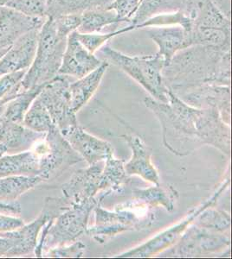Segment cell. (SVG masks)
I'll return each mask as SVG.
<instances>
[{"label": "cell", "mask_w": 232, "mask_h": 259, "mask_svg": "<svg viewBox=\"0 0 232 259\" xmlns=\"http://www.w3.org/2000/svg\"><path fill=\"white\" fill-rule=\"evenodd\" d=\"M46 19V17L25 15L7 7L0 8V51L6 52L22 35L40 30Z\"/></svg>", "instance_id": "obj_16"}, {"label": "cell", "mask_w": 232, "mask_h": 259, "mask_svg": "<svg viewBox=\"0 0 232 259\" xmlns=\"http://www.w3.org/2000/svg\"><path fill=\"white\" fill-rule=\"evenodd\" d=\"M76 31L71 33L67 38L58 74L80 79L99 68L103 61L99 59L94 53L88 51L80 42L76 35Z\"/></svg>", "instance_id": "obj_13"}, {"label": "cell", "mask_w": 232, "mask_h": 259, "mask_svg": "<svg viewBox=\"0 0 232 259\" xmlns=\"http://www.w3.org/2000/svg\"><path fill=\"white\" fill-rule=\"evenodd\" d=\"M6 53V52H5V51H0V59L3 57L4 55Z\"/></svg>", "instance_id": "obj_46"}, {"label": "cell", "mask_w": 232, "mask_h": 259, "mask_svg": "<svg viewBox=\"0 0 232 259\" xmlns=\"http://www.w3.org/2000/svg\"><path fill=\"white\" fill-rule=\"evenodd\" d=\"M121 137L126 141L132 151V156L129 161L124 163V168L127 176H137L154 185L160 184L159 172L152 162L153 152L150 148L137 136L121 135Z\"/></svg>", "instance_id": "obj_18"}, {"label": "cell", "mask_w": 232, "mask_h": 259, "mask_svg": "<svg viewBox=\"0 0 232 259\" xmlns=\"http://www.w3.org/2000/svg\"><path fill=\"white\" fill-rule=\"evenodd\" d=\"M177 96L194 107L218 110L223 121L230 123V85H198Z\"/></svg>", "instance_id": "obj_12"}, {"label": "cell", "mask_w": 232, "mask_h": 259, "mask_svg": "<svg viewBox=\"0 0 232 259\" xmlns=\"http://www.w3.org/2000/svg\"><path fill=\"white\" fill-rule=\"evenodd\" d=\"M21 212H22V206L18 201H14L11 203L0 202V213L16 216V215L20 214Z\"/></svg>", "instance_id": "obj_41"}, {"label": "cell", "mask_w": 232, "mask_h": 259, "mask_svg": "<svg viewBox=\"0 0 232 259\" xmlns=\"http://www.w3.org/2000/svg\"><path fill=\"white\" fill-rule=\"evenodd\" d=\"M26 72L21 70L0 77V107H4L7 102L24 91L21 84Z\"/></svg>", "instance_id": "obj_35"}, {"label": "cell", "mask_w": 232, "mask_h": 259, "mask_svg": "<svg viewBox=\"0 0 232 259\" xmlns=\"http://www.w3.org/2000/svg\"><path fill=\"white\" fill-rule=\"evenodd\" d=\"M229 183H230V180L229 178H227L219 186L218 190L212 194V197L206 200L200 206L190 211L187 216L178 224L164 230V232L159 233L158 235L153 237V239L146 242L145 244L128 250L125 253L118 255L116 257H150L172 247L181 238L185 230L188 228L190 225L192 224L194 220L197 218L204 210L208 208L210 206H214V204L218 201V198L220 197L222 193L228 188Z\"/></svg>", "instance_id": "obj_8"}, {"label": "cell", "mask_w": 232, "mask_h": 259, "mask_svg": "<svg viewBox=\"0 0 232 259\" xmlns=\"http://www.w3.org/2000/svg\"><path fill=\"white\" fill-rule=\"evenodd\" d=\"M175 95L202 85H230V48L194 45L179 51L163 69Z\"/></svg>", "instance_id": "obj_2"}, {"label": "cell", "mask_w": 232, "mask_h": 259, "mask_svg": "<svg viewBox=\"0 0 232 259\" xmlns=\"http://www.w3.org/2000/svg\"><path fill=\"white\" fill-rule=\"evenodd\" d=\"M13 244L11 239L0 236V256H9Z\"/></svg>", "instance_id": "obj_43"}, {"label": "cell", "mask_w": 232, "mask_h": 259, "mask_svg": "<svg viewBox=\"0 0 232 259\" xmlns=\"http://www.w3.org/2000/svg\"><path fill=\"white\" fill-rule=\"evenodd\" d=\"M194 27L231 30L230 19L216 7L212 0H186L182 10Z\"/></svg>", "instance_id": "obj_21"}, {"label": "cell", "mask_w": 232, "mask_h": 259, "mask_svg": "<svg viewBox=\"0 0 232 259\" xmlns=\"http://www.w3.org/2000/svg\"><path fill=\"white\" fill-rule=\"evenodd\" d=\"M86 246L82 242L76 241L72 244L52 248L46 251L43 256L48 257H81L84 253Z\"/></svg>", "instance_id": "obj_39"}, {"label": "cell", "mask_w": 232, "mask_h": 259, "mask_svg": "<svg viewBox=\"0 0 232 259\" xmlns=\"http://www.w3.org/2000/svg\"><path fill=\"white\" fill-rule=\"evenodd\" d=\"M24 224V220L18 218L14 215L0 213V233L18 229Z\"/></svg>", "instance_id": "obj_40"}, {"label": "cell", "mask_w": 232, "mask_h": 259, "mask_svg": "<svg viewBox=\"0 0 232 259\" xmlns=\"http://www.w3.org/2000/svg\"><path fill=\"white\" fill-rule=\"evenodd\" d=\"M230 215L225 211L217 210L210 206L204 210L194 220V225L216 233H229Z\"/></svg>", "instance_id": "obj_31"}, {"label": "cell", "mask_w": 232, "mask_h": 259, "mask_svg": "<svg viewBox=\"0 0 232 259\" xmlns=\"http://www.w3.org/2000/svg\"><path fill=\"white\" fill-rule=\"evenodd\" d=\"M104 161L89 165L88 168L76 171L71 179L62 186L63 197L71 204L94 198L102 190Z\"/></svg>", "instance_id": "obj_14"}, {"label": "cell", "mask_w": 232, "mask_h": 259, "mask_svg": "<svg viewBox=\"0 0 232 259\" xmlns=\"http://www.w3.org/2000/svg\"><path fill=\"white\" fill-rule=\"evenodd\" d=\"M41 183L43 180L38 176L0 177V202H14Z\"/></svg>", "instance_id": "obj_26"}, {"label": "cell", "mask_w": 232, "mask_h": 259, "mask_svg": "<svg viewBox=\"0 0 232 259\" xmlns=\"http://www.w3.org/2000/svg\"><path fill=\"white\" fill-rule=\"evenodd\" d=\"M44 85L21 92L20 94L5 105L2 117L13 123L23 124L24 115L41 92Z\"/></svg>", "instance_id": "obj_30"}, {"label": "cell", "mask_w": 232, "mask_h": 259, "mask_svg": "<svg viewBox=\"0 0 232 259\" xmlns=\"http://www.w3.org/2000/svg\"><path fill=\"white\" fill-rule=\"evenodd\" d=\"M40 30L22 35L0 59V77L21 70H28L35 58Z\"/></svg>", "instance_id": "obj_17"}, {"label": "cell", "mask_w": 232, "mask_h": 259, "mask_svg": "<svg viewBox=\"0 0 232 259\" xmlns=\"http://www.w3.org/2000/svg\"><path fill=\"white\" fill-rule=\"evenodd\" d=\"M124 163V160L117 159L114 156L104 161L102 190H105L109 194L114 191H121L123 186L129 182L130 177L126 174Z\"/></svg>", "instance_id": "obj_29"}, {"label": "cell", "mask_w": 232, "mask_h": 259, "mask_svg": "<svg viewBox=\"0 0 232 259\" xmlns=\"http://www.w3.org/2000/svg\"><path fill=\"white\" fill-rule=\"evenodd\" d=\"M130 24L112 10L105 8L88 10L81 14V24L77 30L81 33L102 32L106 27L116 24Z\"/></svg>", "instance_id": "obj_25"}, {"label": "cell", "mask_w": 232, "mask_h": 259, "mask_svg": "<svg viewBox=\"0 0 232 259\" xmlns=\"http://www.w3.org/2000/svg\"><path fill=\"white\" fill-rule=\"evenodd\" d=\"M104 62L112 63L141 85L154 100L168 103L169 89L164 84V61L158 54L132 56L122 53L108 44L99 50Z\"/></svg>", "instance_id": "obj_3"}, {"label": "cell", "mask_w": 232, "mask_h": 259, "mask_svg": "<svg viewBox=\"0 0 232 259\" xmlns=\"http://www.w3.org/2000/svg\"><path fill=\"white\" fill-rule=\"evenodd\" d=\"M23 124L40 133H47L52 127L56 126L47 109L38 98H36L24 115Z\"/></svg>", "instance_id": "obj_32"}, {"label": "cell", "mask_w": 232, "mask_h": 259, "mask_svg": "<svg viewBox=\"0 0 232 259\" xmlns=\"http://www.w3.org/2000/svg\"><path fill=\"white\" fill-rule=\"evenodd\" d=\"M141 0H113L106 6V9L112 10L120 18L131 24V19L138 9Z\"/></svg>", "instance_id": "obj_38"}, {"label": "cell", "mask_w": 232, "mask_h": 259, "mask_svg": "<svg viewBox=\"0 0 232 259\" xmlns=\"http://www.w3.org/2000/svg\"><path fill=\"white\" fill-rule=\"evenodd\" d=\"M229 233H216L192 224L171 247L168 255L180 257L202 256L229 250Z\"/></svg>", "instance_id": "obj_10"}, {"label": "cell", "mask_w": 232, "mask_h": 259, "mask_svg": "<svg viewBox=\"0 0 232 259\" xmlns=\"http://www.w3.org/2000/svg\"><path fill=\"white\" fill-rule=\"evenodd\" d=\"M136 30L134 24H127L118 30L106 33H81L76 31V35L80 42L91 53H95L106 45L111 39L123 35L125 33Z\"/></svg>", "instance_id": "obj_33"}, {"label": "cell", "mask_w": 232, "mask_h": 259, "mask_svg": "<svg viewBox=\"0 0 232 259\" xmlns=\"http://www.w3.org/2000/svg\"><path fill=\"white\" fill-rule=\"evenodd\" d=\"M113 0H47V18L82 14L88 10L105 8Z\"/></svg>", "instance_id": "obj_27"}, {"label": "cell", "mask_w": 232, "mask_h": 259, "mask_svg": "<svg viewBox=\"0 0 232 259\" xmlns=\"http://www.w3.org/2000/svg\"><path fill=\"white\" fill-rule=\"evenodd\" d=\"M11 0H0V8H3V7H6V6L8 5Z\"/></svg>", "instance_id": "obj_45"}, {"label": "cell", "mask_w": 232, "mask_h": 259, "mask_svg": "<svg viewBox=\"0 0 232 259\" xmlns=\"http://www.w3.org/2000/svg\"><path fill=\"white\" fill-rule=\"evenodd\" d=\"M39 153V177L43 182L56 178L71 166L83 161L56 126L46 133Z\"/></svg>", "instance_id": "obj_7"}, {"label": "cell", "mask_w": 232, "mask_h": 259, "mask_svg": "<svg viewBox=\"0 0 232 259\" xmlns=\"http://www.w3.org/2000/svg\"><path fill=\"white\" fill-rule=\"evenodd\" d=\"M144 103L160 123L162 143L172 153L188 156L204 145H211L230 156V126L214 108H197L185 103L169 89L163 103L146 97Z\"/></svg>", "instance_id": "obj_1"}, {"label": "cell", "mask_w": 232, "mask_h": 259, "mask_svg": "<svg viewBox=\"0 0 232 259\" xmlns=\"http://www.w3.org/2000/svg\"><path fill=\"white\" fill-rule=\"evenodd\" d=\"M148 36L157 45V54L164 61V66L177 53L192 46L191 32L181 26L152 27L147 30Z\"/></svg>", "instance_id": "obj_19"}, {"label": "cell", "mask_w": 232, "mask_h": 259, "mask_svg": "<svg viewBox=\"0 0 232 259\" xmlns=\"http://www.w3.org/2000/svg\"><path fill=\"white\" fill-rule=\"evenodd\" d=\"M102 200L94 207L95 224L93 227H88L86 233L87 235L92 237L98 243H103L119 233L143 229L149 227L154 221L152 213L141 219L129 210L116 208L115 212H110L102 206Z\"/></svg>", "instance_id": "obj_9"}, {"label": "cell", "mask_w": 232, "mask_h": 259, "mask_svg": "<svg viewBox=\"0 0 232 259\" xmlns=\"http://www.w3.org/2000/svg\"><path fill=\"white\" fill-rule=\"evenodd\" d=\"M71 206V202L63 196L47 197L44 200L42 212L32 222L29 224H24L23 227L11 232L0 233V236L11 239L13 244L9 256L34 254L38 244V237L41 230Z\"/></svg>", "instance_id": "obj_6"}, {"label": "cell", "mask_w": 232, "mask_h": 259, "mask_svg": "<svg viewBox=\"0 0 232 259\" xmlns=\"http://www.w3.org/2000/svg\"><path fill=\"white\" fill-rule=\"evenodd\" d=\"M46 133H37L23 124L13 123L0 116V143L9 154L29 150L36 143L44 140Z\"/></svg>", "instance_id": "obj_20"}, {"label": "cell", "mask_w": 232, "mask_h": 259, "mask_svg": "<svg viewBox=\"0 0 232 259\" xmlns=\"http://www.w3.org/2000/svg\"><path fill=\"white\" fill-rule=\"evenodd\" d=\"M181 26L185 30H191L192 29V23L190 18L185 15L183 11L178 12H167L159 15L153 16L148 18L143 23L136 26V30L145 29V28H152V27L162 26Z\"/></svg>", "instance_id": "obj_34"}, {"label": "cell", "mask_w": 232, "mask_h": 259, "mask_svg": "<svg viewBox=\"0 0 232 259\" xmlns=\"http://www.w3.org/2000/svg\"><path fill=\"white\" fill-rule=\"evenodd\" d=\"M216 7L223 15L230 19L231 16V0H212Z\"/></svg>", "instance_id": "obj_42"}, {"label": "cell", "mask_w": 232, "mask_h": 259, "mask_svg": "<svg viewBox=\"0 0 232 259\" xmlns=\"http://www.w3.org/2000/svg\"><path fill=\"white\" fill-rule=\"evenodd\" d=\"M74 78L57 74L53 80L44 85L37 98L50 113L54 124L61 133L78 124L77 116L71 110L69 85Z\"/></svg>", "instance_id": "obj_11"}, {"label": "cell", "mask_w": 232, "mask_h": 259, "mask_svg": "<svg viewBox=\"0 0 232 259\" xmlns=\"http://www.w3.org/2000/svg\"><path fill=\"white\" fill-rule=\"evenodd\" d=\"M67 39L56 33L53 18L48 17L39 30L35 58L22 80V89L44 85L58 74Z\"/></svg>", "instance_id": "obj_5"}, {"label": "cell", "mask_w": 232, "mask_h": 259, "mask_svg": "<svg viewBox=\"0 0 232 259\" xmlns=\"http://www.w3.org/2000/svg\"><path fill=\"white\" fill-rule=\"evenodd\" d=\"M61 134L88 165L105 161L114 156V149L110 143L89 134L79 124L62 131Z\"/></svg>", "instance_id": "obj_15"}, {"label": "cell", "mask_w": 232, "mask_h": 259, "mask_svg": "<svg viewBox=\"0 0 232 259\" xmlns=\"http://www.w3.org/2000/svg\"><path fill=\"white\" fill-rule=\"evenodd\" d=\"M109 64L103 61L99 68L80 79H74L69 85L70 105L75 113L82 109L91 100L99 89Z\"/></svg>", "instance_id": "obj_22"}, {"label": "cell", "mask_w": 232, "mask_h": 259, "mask_svg": "<svg viewBox=\"0 0 232 259\" xmlns=\"http://www.w3.org/2000/svg\"><path fill=\"white\" fill-rule=\"evenodd\" d=\"M6 153H7V149L2 143H0V158L5 156Z\"/></svg>", "instance_id": "obj_44"}, {"label": "cell", "mask_w": 232, "mask_h": 259, "mask_svg": "<svg viewBox=\"0 0 232 259\" xmlns=\"http://www.w3.org/2000/svg\"><path fill=\"white\" fill-rule=\"evenodd\" d=\"M186 0H141L138 9L131 19L135 27L153 16L167 12L182 11Z\"/></svg>", "instance_id": "obj_28"}, {"label": "cell", "mask_w": 232, "mask_h": 259, "mask_svg": "<svg viewBox=\"0 0 232 259\" xmlns=\"http://www.w3.org/2000/svg\"><path fill=\"white\" fill-rule=\"evenodd\" d=\"M39 172V153L24 151L9 154L0 158V177L14 176H38Z\"/></svg>", "instance_id": "obj_23"}, {"label": "cell", "mask_w": 232, "mask_h": 259, "mask_svg": "<svg viewBox=\"0 0 232 259\" xmlns=\"http://www.w3.org/2000/svg\"><path fill=\"white\" fill-rule=\"evenodd\" d=\"M92 198L81 202L71 204L68 209L59 214L43 228L41 239L36 246V256L42 257L44 251L52 248L63 246L77 241L78 238L85 234L88 230V220L97 203L103 200Z\"/></svg>", "instance_id": "obj_4"}, {"label": "cell", "mask_w": 232, "mask_h": 259, "mask_svg": "<svg viewBox=\"0 0 232 259\" xmlns=\"http://www.w3.org/2000/svg\"><path fill=\"white\" fill-rule=\"evenodd\" d=\"M178 198V192L173 187H162L160 184L132 191V200L136 206L147 207L163 206L168 212H173L175 209Z\"/></svg>", "instance_id": "obj_24"}, {"label": "cell", "mask_w": 232, "mask_h": 259, "mask_svg": "<svg viewBox=\"0 0 232 259\" xmlns=\"http://www.w3.org/2000/svg\"><path fill=\"white\" fill-rule=\"evenodd\" d=\"M6 7L25 15L47 18V0H11Z\"/></svg>", "instance_id": "obj_36"}, {"label": "cell", "mask_w": 232, "mask_h": 259, "mask_svg": "<svg viewBox=\"0 0 232 259\" xmlns=\"http://www.w3.org/2000/svg\"><path fill=\"white\" fill-rule=\"evenodd\" d=\"M52 18L56 33L62 38H68L71 33L79 29L81 24V14H68Z\"/></svg>", "instance_id": "obj_37"}]
</instances>
